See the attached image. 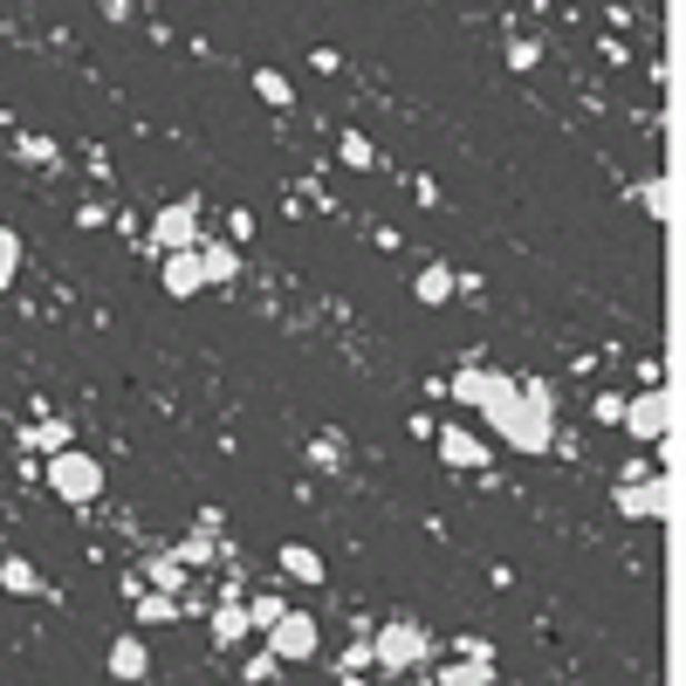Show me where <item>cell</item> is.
Listing matches in <instances>:
<instances>
[{
    "instance_id": "1",
    "label": "cell",
    "mask_w": 686,
    "mask_h": 686,
    "mask_svg": "<svg viewBox=\"0 0 686 686\" xmlns=\"http://www.w3.org/2000/svg\"><path fill=\"white\" fill-rule=\"evenodd\" d=\"M433 653H439V638H433L419 618H385V625L371 632V666H378V673H419Z\"/></svg>"
},
{
    "instance_id": "2",
    "label": "cell",
    "mask_w": 686,
    "mask_h": 686,
    "mask_svg": "<svg viewBox=\"0 0 686 686\" xmlns=\"http://www.w3.org/2000/svg\"><path fill=\"white\" fill-rule=\"evenodd\" d=\"M49 495H56V501H69V508H90V501L103 495V460H97V454H83V447L49 454Z\"/></svg>"
},
{
    "instance_id": "3",
    "label": "cell",
    "mask_w": 686,
    "mask_h": 686,
    "mask_svg": "<svg viewBox=\"0 0 686 686\" xmlns=\"http://www.w3.org/2000/svg\"><path fill=\"white\" fill-rule=\"evenodd\" d=\"M261 638H268V653H275L281 666H302V659L322 653V625H316L309 612H296V604H281V618H275Z\"/></svg>"
},
{
    "instance_id": "4",
    "label": "cell",
    "mask_w": 686,
    "mask_h": 686,
    "mask_svg": "<svg viewBox=\"0 0 686 686\" xmlns=\"http://www.w3.org/2000/svg\"><path fill=\"white\" fill-rule=\"evenodd\" d=\"M488 433L501 439V447H515V454H549L556 419H549V412H536V406H521V398H515V412H508V419H495Z\"/></svg>"
},
{
    "instance_id": "5",
    "label": "cell",
    "mask_w": 686,
    "mask_h": 686,
    "mask_svg": "<svg viewBox=\"0 0 686 686\" xmlns=\"http://www.w3.org/2000/svg\"><path fill=\"white\" fill-rule=\"evenodd\" d=\"M666 419H673V398H666L659 385H645L638 398H625V412H618L625 439H638V447H653V439H666Z\"/></svg>"
},
{
    "instance_id": "6",
    "label": "cell",
    "mask_w": 686,
    "mask_h": 686,
    "mask_svg": "<svg viewBox=\"0 0 686 686\" xmlns=\"http://www.w3.org/2000/svg\"><path fill=\"white\" fill-rule=\"evenodd\" d=\"M199 199H172V207H158L151 213V248L158 255H172V248H199Z\"/></svg>"
},
{
    "instance_id": "7",
    "label": "cell",
    "mask_w": 686,
    "mask_h": 686,
    "mask_svg": "<svg viewBox=\"0 0 686 686\" xmlns=\"http://www.w3.org/2000/svg\"><path fill=\"white\" fill-rule=\"evenodd\" d=\"M618 515L625 521H666L673 515V480H618Z\"/></svg>"
},
{
    "instance_id": "8",
    "label": "cell",
    "mask_w": 686,
    "mask_h": 686,
    "mask_svg": "<svg viewBox=\"0 0 686 686\" xmlns=\"http://www.w3.org/2000/svg\"><path fill=\"white\" fill-rule=\"evenodd\" d=\"M439 686H488L495 679V645L488 638H460V659L454 666H433Z\"/></svg>"
},
{
    "instance_id": "9",
    "label": "cell",
    "mask_w": 686,
    "mask_h": 686,
    "mask_svg": "<svg viewBox=\"0 0 686 686\" xmlns=\"http://www.w3.org/2000/svg\"><path fill=\"white\" fill-rule=\"evenodd\" d=\"M433 447H439V460H447L454 474H480V467H488V439H480V433H467V426L433 433Z\"/></svg>"
},
{
    "instance_id": "10",
    "label": "cell",
    "mask_w": 686,
    "mask_h": 686,
    "mask_svg": "<svg viewBox=\"0 0 686 686\" xmlns=\"http://www.w3.org/2000/svg\"><path fill=\"white\" fill-rule=\"evenodd\" d=\"M158 281H166V296H199L207 289V268H199V248H172V255H158Z\"/></svg>"
},
{
    "instance_id": "11",
    "label": "cell",
    "mask_w": 686,
    "mask_h": 686,
    "mask_svg": "<svg viewBox=\"0 0 686 686\" xmlns=\"http://www.w3.org/2000/svg\"><path fill=\"white\" fill-rule=\"evenodd\" d=\"M275 563H281V577H289V584H322V577H330L322 549H309V543H281V549H275Z\"/></svg>"
},
{
    "instance_id": "12",
    "label": "cell",
    "mask_w": 686,
    "mask_h": 686,
    "mask_svg": "<svg viewBox=\"0 0 686 686\" xmlns=\"http://www.w3.org/2000/svg\"><path fill=\"white\" fill-rule=\"evenodd\" d=\"M248 632H255V618H248V604H213V612H207V638L220 645V653H233V645L248 638Z\"/></svg>"
},
{
    "instance_id": "13",
    "label": "cell",
    "mask_w": 686,
    "mask_h": 686,
    "mask_svg": "<svg viewBox=\"0 0 686 686\" xmlns=\"http://www.w3.org/2000/svg\"><path fill=\"white\" fill-rule=\"evenodd\" d=\"M110 679H151V645L138 632L110 638Z\"/></svg>"
},
{
    "instance_id": "14",
    "label": "cell",
    "mask_w": 686,
    "mask_h": 686,
    "mask_svg": "<svg viewBox=\"0 0 686 686\" xmlns=\"http://www.w3.org/2000/svg\"><path fill=\"white\" fill-rule=\"evenodd\" d=\"M454 289H460V275H454L447 261H426V268L412 275V296H419L426 309H447V302H454Z\"/></svg>"
},
{
    "instance_id": "15",
    "label": "cell",
    "mask_w": 686,
    "mask_h": 686,
    "mask_svg": "<svg viewBox=\"0 0 686 686\" xmlns=\"http://www.w3.org/2000/svg\"><path fill=\"white\" fill-rule=\"evenodd\" d=\"M199 268H207V281L220 289V281H233V275H240V248H233V240L199 233Z\"/></svg>"
},
{
    "instance_id": "16",
    "label": "cell",
    "mask_w": 686,
    "mask_h": 686,
    "mask_svg": "<svg viewBox=\"0 0 686 686\" xmlns=\"http://www.w3.org/2000/svg\"><path fill=\"white\" fill-rule=\"evenodd\" d=\"M69 439H76V433H69V419H34V426L21 433V447H28V454H62Z\"/></svg>"
},
{
    "instance_id": "17",
    "label": "cell",
    "mask_w": 686,
    "mask_h": 686,
    "mask_svg": "<svg viewBox=\"0 0 686 686\" xmlns=\"http://www.w3.org/2000/svg\"><path fill=\"white\" fill-rule=\"evenodd\" d=\"M0 590H14V597H42V570H34L28 556H8V563H0Z\"/></svg>"
},
{
    "instance_id": "18",
    "label": "cell",
    "mask_w": 686,
    "mask_h": 686,
    "mask_svg": "<svg viewBox=\"0 0 686 686\" xmlns=\"http://www.w3.org/2000/svg\"><path fill=\"white\" fill-rule=\"evenodd\" d=\"M255 97L268 103V110H296V83L281 69H255Z\"/></svg>"
},
{
    "instance_id": "19",
    "label": "cell",
    "mask_w": 686,
    "mask_h": 686,
    "mask_svg": "<svg viewBox=\"0 0 686 686\" xmlns=\"http://www.w3.org/2000/svg\"><path fill=\"white\" fill-rule=\"evenodd\" d=\"M145 577H151V590H172V597H179V590H186V563H179V549L151 556V563H145Z\"/></svg>"
},
{
    "instance_id": "20",
    "label": "cell",
    "mask_w": 686,
    "mask_h": 686,
    "mask_svg": "<svg viewBox=\"0 0 686 686\" xmlns=\"http://www.w3.org/2000/svg\"><path fill=\"white\" fill-rule=\"evenodd\" d=\"M337 158H344L350 172H371V166H378V145H371L365 131H344V138H337Z\"/></svg>"
},
{
    "instance_id": "21",
    "label": "cell",
    "mask_w": 686,
    "mask_h": 686,
    "mask_svg": "<svg viewBox=\"0 0 686 686\" xmlns=\"http://www.w3.org/2000/svg\"><path fill=\"white\" fill-rule=\"evenodd\" d=\"M14 275H21V240H14V227H0V296L14 289Z\"/></svg>"
},
{
    "instance_id": "22",
    "label": "cell",
    "mask_w": 686,
    "mask_h": 686,
    "mask_svg": "<svg viewBox=\"0 0 686 686\" xmlns=\"http://www.w3.org/2000/svg\"><path fill=\"white\" fill-rule=\"evenodd\" d=\"M14 151H21V166H56V158H62L56 138H14Z\"/></svg>"
},
{
    "instance_id": "23",
    "label": "cell",
    "mask_w": 686,
    "mask_h": 686,
    "mask_svg": "<svg viewBox=\"0 0 686 686\" xmlns=\"http://www.w3.org/2000/svg\"><path fill=\"white\" fill-rule=\"evenodd\" d=\"M638 199H645V213H653V220H673V179L638 186Z\"/></svg>"
},
{
    "instance_id": "24",
    "label": "cell",
    "mask_w": 686,
    "mask_h": 686,
    "mask_svg": "<svg viewBox=\"0 0 686 686\" xmlns=\"http://www.w3.org/2000/svg\"><path fill=\"white\" fill-rule=\"evenodd\" d=\"M138 618H145V625H166V618H179V597H172V590H151V597L138 604Z\"/></svg>"
},
{
    "instance_id": "25",
    "label": "cell",
    "mask_w": 686,
    "mask_h": 686,
    "mask_svg": "<svg viewBox=\"0 0 686 686\" xmlns=\"http://www.w3.org/2000/svg\"><path fill=\"white\" fill-rule=\"evenodd\" d=\"M309 460H316L322 474H337V467H344V447H337V433H322L316 447H309Z\"/></svg>"
},
{
    "instance_id": "26",
    "label": "cell",
    "mask_w": 686,
    "mask_h": 686,
    "mask_svg": "<svg viewBox=\"0 0 686 686\" xmlns=\"http://www.w3.org/2000/svg\"><path fill=\"white\" fill-rule=\"evenodd\" d=\"M248 618H255V632H268V625L281 618V597H268V590H261V597L248 604Z\"/></svg>"
},
{
    "instance_id": "27",
    "label": "cell",
    "mask_w": 686,
    "mask_h": 686,
    "mask_svg": "<svg viewBox=\"0 0 686 686\" xmlns=\"http://www.w3.org/2000/svg\"><path fill=\"white\" fill-rule=\"evenodd\" d=\"M207 556H213V543H207V536H199V529H192V536L179 543V563H186V570H192V563H207Z\"/></svg>"
},
{
    "instance_id": "28",
    "label": "cell",
    "mask_w": 686,
    "mask_h": 686,
    "mask_svg": "<svg viewBox=\"0 0 686 686\" xmlns=\"http://www.w3.org/2000/svg\"><path fill=\"white\" fill-rule=\"evenodd\" d=\"M275 673H281V659H275V653H261V659L240 666V679H255V686H261V679H275Z\"/></svg>"
},
{
    "instance_id": "29",
    "label": "cell",
    "mask_w": 686,
    "mask_h": 686,
    "mask_svg": "<svg viewBox=\"0 0 686 686\" xmlns=\"http://www.w3.org/2000/svg\"><path fill=\"white\" fill-rule=\"evenodd\" d=\"M536 62H543L536 42H508V69H536Z\"/></svg>"
},
{
    "instance_id": "30",
    "label": "cell",
    "mask_w": 686,
    "mask_h": 686,
    "mask_svg": "<svg viewBox=\"0 0 686 686\" xmlns=\"http://www.w3.org/2000/svg\"><path fill=\"white\" fill-rule=\"evenodd\" d=\"M192 529H199V536H207V543H220V536H227V515H220V508H207V515H199V521H192Z\"/></svg>"
},
{
    "instance_id": "31",
    "label": "cell",
    "mask_w": 686,
    "mask_h": 686,
    "mask_svg": "<svg viewBox=\"0 0 686 686\" xmlns=\"http://www.w3.org/2000/svg\"><path fill=\"white\" fill-rule=\"evenodd\" d=\"M618 412H625V398H618V391H604V398H597V419H604V426H618Z\"/></svg>"
},
{
    "instance_id": "32",
    "label": "cell",
    "mask_w": 686,
    "mask_h": 686,
    "mask_svg": "<svg viewBox=\"0 0 686 686\" xmlns=\"http://www.w3.org/2000/svg\"><path fill=\"white\" fill-rule=\"evenodd\" d=\"M309 62H316V76H337V69H344V56H337V49H316Z\"/></svg>"
},
{
    "instance_id": "33",
    "label": "cell",
    "mask_w": 686,
    "mask_h": 686,
    "mask_svg": "<svg viewBox=\"0 0 686 686\" xmlns=\"http://www.w3.org/2000/svg\"><path fill=\"white\" fill-rule=\"evenodd\" d=\"M103 14L110 21H131V0H103Z\"/></svg>"
}]
</instances>
